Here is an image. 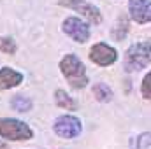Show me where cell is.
I'll list each match as a JSON object with an SVG mask.
<instances>
[{
  "label": "cell",
  "instance_id": "6da1fadb",
  "mask_svg": "<svg viewBox=\"0 0 151 149\" xmlns=\"http://www.w3.org/2000/svg\"><path fill=\"white\" fill-rule=\"evenodd\" d=\"M151 62V40H139L132 44L123 56V69L125 72H139L146 69Z\"/></svg>",
  "mask_w": 151,
  "mask_h": 149
},
{
  "label": "cell",
  "instance_id": "7a4b0ae2",
  "mask_svg": "<svg viewBox=\"0 0 151 149\" xmlns=\"http://www.w3.org/2000/svg\"><path fill=\"white\" fill-rule=\"evenodd\" d=\"M60 70L63 77L67 79V82L74 88V90H83L88 86V75H86V69L84 63L76 56V54H65L60 60Z\"/></svg>",
  "mask_w": 151,
  "mask_h": 149
},
{
  "label": "cell",
  "instance_id": "3957f363",
  "mask_svg": "<svg viewBox=\"0 0 151 149\" xmlns=\"http://www.w3.org/2000/svg\"><path fill=\"white\" fill-rule=\"evenodd\" d=\"M0 135L7 140H30L34 137V132L32 128L19 121V119H14V117H2L0 119Z\"/></svg>",
  "mask_w": 151,
  "mask_h": 149
},
{
  "label": "cell",
  "instance_id": "277c9868",
  "mask_svg": "<svg viewBox=\"0 0 151 149\" xmlns=\"http://www.w3.org/2000/svg\"><path fill=\"white\" fill-rule=\"evenodd\" d=\"M53 132L62 139H76L83 132V123L79 117H76L72 114H63L55 119Z\"/></svg>",
  "mask_w": 151,
  "mask_h": 149
},
{
  "label": "cell",
  "instance_id": "5b68a950",
  "mask_svg": "<svg viewBox=\"0 0 151 149\" xmlns=\"http://www.w3.org/2000/svg\"><path fill=\"white\" fill-rule=\"evenodd\" d=\"M58 5L72 9L76 12H79V16H83L84 19H88L93 25H100L102 23V14L100 9L86 0H58Z\"/></svg>",
  "mask_w": 151,
  "mask_h": 149
},
{
  "label": "cell",
  "instance_id": "8992f818",
  "mask_svg": "<svg viewBox=\"0 0 151 149\" xmlns=\"http://www.w3.org/2000/svg\"><path fill=\"white\" fill-rule=\"evenodd\" d=\"M62 30H63L65 35H69L74 42H79V44H84L90 39V34H91L90 25L86 21H83L81 18H76V16L67 18L62 23Z\"/></svg>",
  "mask_w": 151,
  "mask_h": 149
},
{
  "label": "cell",
  "instance_id": "52a82bcc",
  "mask_svg": "<svg viewBox=\"0 0 151 149\" xmlns=\"http://www.w3.org/2000/svg\"><path fill=\"white\" fill-rule=\"evenodd\" d=\"M90 60L95 65H99V67H109V65L116 63L118 51L114 49L113 46L106 44V42H97L90 49Z\"/></svg>",
  "mask_w": 151,
  "mask_h": 149
},
{
  "label": "cell",
  "instance_id": "ba28073f",
  "mask_svg": "<svg viewBox=\"0 0 151 149\" xmlns=\"http://www.w3.org/2000/svg\"><path fill=\"white\" fill-rule=\"evenodd\" d=\"M128 14L137 25L151 23V0H128Z\"/></svg>",
  "mask_w": 151,
  "mask_h": 149
},
{
  "label": "cell",
  "instance_id": "9c48e42d",
  "mask_svg": "<svg viewBox=\"0 0 151 149\" xmlns=\"http://www.w3.org/2000/svg\"><path fill=\"white\" fill-rule=\"evenodd\" d=\"M19 82H23V74L14 70V69H9V67H4L0 69V90H11L14 86H18Z\"/></svg>",
  "mask_w": 151,
  "mask_h": 149
},
{
  "label": "cell",
  "instance_id": "30bf717a",
  "mask_svg": "<svg viewBox=\"0 0 151 149\" xmlns=\"http://www.w3.org/2000/svg\"><path fill=\"white\" fill-rule=\"evenodd\" d=\"M91 93H93V97H95L100 104H107V102H111L113 97H114L113 90H111L106 82H95L93 88H91Z\"/></svg>",
  "mask_w": 151,
  "mask_h": 149
},
{
  "label": "cell",
  "instance_id": "8fae6325",
  "mask_svg": "<svg viewBox=\"0 0 151 149\" xmlns=\"http://www.w3.org/2000/svg\"><path fill=\"white\" fill-rule=\"evenodd\" d=\"M55 102L60 109H65V111H76L77 109V104L76 100L65 91V90H56L55 91Z\"/></svg>",
  "mask_w": 151,
  "mask_h": 149
},
{
  "label": "cell",
  "instance_id": "7c38bea8",
  "mask_svg": "<svg viewBox=\"0 0 151 149\" xmlns=\"http://www.w3.org/2000/svg\"><path fill=\"white\" fill-rule=\"evenodd\" d=\"M11 105H12V109H14L16 112H30L32 111V107H34L32 100L27 98V97H23V95H16V97H12Z\"/></svg>",
  "mask_w": 151,
  "mask_h": 149
},
{
  "label": "cell",
  "instance_id": "4fadbf2b",
  "mask_svg": "<svg viewBox=\"0 0 151 149\" xmlns=\"http://www.w3.org/2000/svg\"><path fill=\"white\" fill-rule=\"evenodd\" d=\"M151 148V132H142L130 140V149H150Z\"/></svg>",
  "mask_w": 151,
  "mask_h": 149
},
{
  "label": "cell",
  "instance_id": "5bb4252c",
  "mask_svg": "<svg viewBox=\"0 0 151 149\" xmlns=\"http://www.w3.org/2000/svg\"><path fill=\"white\" fill-rule=\"evenodd\" d=\"M127 32H128V21H127V18L125 16H121L119 19H118V23L114 25L113 28V37L116 39V40H123L125 39V35H127Z\"/></svg>",
  "mask_w": 151,
  "mask_h": 149
},
{
  "label": "cell",
  "instance_id": "9a60e30c",
  "mask_svg": "<svg viewBox=\"0 0 151 149\" xmlns=\"http://www.w3.org/2000/svg\"><path fill=\"white\" fill-rule=\"evenodd\" d=\"M0 51L5 54H14L16 53V42L11 37H2L0 39Z\"/></svg>",
  "mask_w": 151,
  "mask_h": 149
},
{
  "label": "cell",
  "instance_id": "2e32d148",
  "mask_svg": "<svg viewBox=\"0 0 151 149\" xmlns=\"http://www.w3.org/2000/svg\"><path fill=\"white\" fill-rule=\"evenodd\" d=\"M141 95H142V98L151 100V70L144 75V79L141 82Z\"/></svg>",
  "mask_w": 151,
  "mask_h": 149
},
{
  "label": "cell",
  "instance_id": "e0dca14e",
  "mask_svg": "<svg viewBox=\"0 0 151 149\" xmlns=\"http://www.w3.org/2000/svg\"><path fill=\"white\" fill-rule=\"evenodd\" d=\"M0 149H7V146H5L4 142H0Z\"/></svg>",
  "mask_w": 151,
  "mask_h": 149
}]
</instances>
